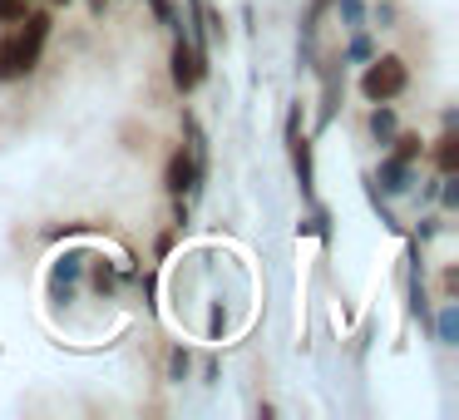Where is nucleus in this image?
<instances>
[{
    "label": "nucleus",
    "instance_id": "obj_1",
    "mask_svg": "<svg viewBox=\"0 0 459 420\" xmlns=\"http://www.w3.org/2000/svg\"><path fill=\"white\" fill-rule=\"evenodd\" d=\"M410 84V70L400 55H370L366 60V74H360V94H366L370 104H390L400 100Z\"/></svg>",
    "mask_w": 459,
    "mask_h": 420
},
{
    "label": "nucleus",
    "instance_id": "obj_2",
    "mask_svg": "<svg viewBox=\"0 0 459 420\" xmlns=\"http://www.w3.org/2000/svg\"><path fill=\"white\" fill-rule=\"evenodd\" d=\"M169 65H173V84H178L183 94H193L203 80H208V55H203V50H193V45H188V35H183V31H178V40H173Z\"/></svg>",
    "mask_w": 459,
    "mask_h": 420
},
{
    "label": "nucleus",
    "instance_id": "obj_3",
    "mask_svg": "<svg viewBox=\"0 0 459 420\" xmlns=\"http://www.w3.org/2000/svg\"><path fill=\"white\" fill-rule=\"evenodd\" d=\"M287 144H291V169H297L301 198L316 203V169H311V139L301 134V109H291V119H287Z\"/></svg>",
    "mask_w": 459,
    "mask_h": 420
},
{
    "label": "nucleus",
    "instance_id": "obj_4",
    "mask_svg": "<svg viewBox=\"0 0 459 420\" xmlns=\"http://www.w3.org/2000/svg\"><path fill=\"white\" fill-rule=\"evenodd\" d=\"M203 179H208V173H203L198 163H193V153H188V149H173V153H169V169H163V188H169L173 198H198V193H203Z\"/></svg>",
    "mask_w": 459,
    "mask_h": 420
},
{
    "label": "nucleus",
    "instance_id": "obj_5",
    "mask_svg": "<svg viewBox=\"0 0 459 420\" xmlns=\"http://www.w3.org/2000/svg\"><path fill=\"white\" fill-rule=\"evenodd\" d=\"M40 65V50L35 45H25L21 35H0V80H25V74Z\"/></svg>",
    "mask_w": 459,
    "mask_h": 420
},
{
    "label": "nucleus",
    "instance_id": "obj_6",
    "mask_svg": "<svg viewBox=\"0 0 459 420\" xmlns=\"http://www.w3.org/2000/svg\"><path fill=\"white\" fill-rule=\"evenodd\" d=\"M376 183H380L385 193H410V188H415V163L385 153V159H380V169H376Z\"/></svg>",
    "mask_w": 459,
    "mask_h": 420
},
{
    "label": "nucleus",
    "instance_id": "obj_7",
    "mask_svg": "<svg viewBox=\"0 0 459 420\" xmlns=\"http://www.w3.org/2000/svg\"><path fill=\"white\" fill-rule=\"evenodd\" d=\"M25 31H15L25 45H35V50H45V40H50V11H25L21 15Z\"/></svg>",
    "mask_w": 459,
    "mask_h": 420
},
{
    "label": "nucleus",
    "instance_id": "obj_8",
    "mask_svg": "<svg viewBox=\"0 0 459 420\" xmlns=\"http://www.w3.org/2000/svg\"><path fill=\"white\" fill-rule=\"evenodd\" d=\"M435 169L439 173H459V134L455 129H445L435 139Z\"/></svg>",
    "mask_w": 459,
    "mask_h": 420
},
{
    "label": "nucleus",
    "instance_id": "obj_9",
    "mask_svg": "<svg viewBox=\"0 0 459 420\" xmlns=\"http://www.w3.org/2000/svg\"><path fill=\"white\" fill-rule=\"evenodd\" d=\"M435 337H439V346H459V307H455V302H445V307H439Z\"/></svg>",
    "mask_w": 459,
    "mask_h": 420
},
{
    "label": "nucleus",
    "instance_id": "obj_10",
    "mask_svg": "<svg viewBox=\"0 0 459 420\" xmlns=\"http://www.w3.org/2000/svg\"><path fill=\"white\" fill-rule=\"evenodd\" d=\"M395 129H400V124H395V109H390V104H376V109H370V139H376V144H390V139H395Z\"/></svg>",
    "mask_w": 459,
    "mask_h": 420
},
{
    "label": "nucleus",
    "instance_id": "obj_11",
    "mask_svg": "<svg viewBox=\"0 0 459 420\" xmlns=\"http://www.w3.org/2000/svg\"><path fill=\"white\" fill-rule=\"evenodd\" d=\"M390 153H395V159H405V163H420V153H425V139H420V134H400V129H395V139H390Z\"/></svg>",
    "mask_w": 459,
    "mask_h": 420
},
{
    "label": "nucleus",
    "instance_id": "obj_12",
    "mask_svg": "<svg viewBox=\"0 0 459 420\" xmlns=\"http://www.w3.org/2000/svg\"><path fill=\"white\" fill-rule=\"evenodd\" d=\"M370 55H376L370 35H366V31H351V45H346V55H341V65H366Z\"/></svg>",
    "mask_w": 459,
    "mask_h": 420
},
{
    "label": "nucleus",
    "instance_id": "obj_13",
    "mask_svg": "<svg viewBox=\"0 0 459 420\" xmlns=\"http://www.w3.org/2000/svg\"><path fill=\"white\" fill-rule=\"evenodd\" d=\"M336 5V15L346 21V31H366V5L360 0H331Z\"/></svg>",
    "mask_w": 459,
    "mask_h": 420
},
{
    "label": "nucleus",
    "instance_id": "obj_14",
    "mask_svg": "<svg viewBox=\"0 0 459 420\" xmlns=\"http://www.w3.org/2000/svg\"><path fill=\"white\" fill-rule=\"evenodd\" d=\"M84 262H90L84 252H65V262L55 267V282H74V277H80V267H84Z\"/></svg>",
    "mask_w": 459,
    "mask_h": 420
},
{
    "label": "nucleus",
    "instance_id": "obj_15",
    "mask_svg": "<svg viewBox=\"0 0 459 420\" xmlns=\"http://www.w3.org/2000/svg\"><path fill=\"white\" fill-rule=\"evenodd\" d=\"M149 11H153V21H159V25L183 31V25H178V11H173V0H149Z\"/></svg>",
    "mask_w": 459,
    "mask_h": 420
},
{
    "label": "nucleus",
    "instance_id": "obj_16",
    "mask_svg": "<svg viewBox=\"0 0 459 420\" xmlns=\"http://www.w3.org/2000/svg\"><path fill=\"white\" fill-rule=\"evenodd\" d=\"M25 11H30V0H0V25H21Z\"/></svg>",
    "mask_w": 459,
    "mask_h": 420
},
{
    "label": "nucleus",
    "instance_id": "obj_17",
    "mask_svg": "<svg viewBox=\"0 0 459 420\" xmlns=\"http://www.w3.org/2000/svg\"><path fill=\"white\" fill-rule=\"evenodd\" d=\"M188 366H193L188 346H173V356H169V376H173V381H183V376H188Z\"/></svg>",
    "mask_w": 459,
    "mask_h": 420
},
{
    "label": "nucleus",
    "instance_id": "obj_18",
    "mask_svg": "<svg viewBox=\"0 0 459 420\" xmlns=\"http://www.w3.org/2000/svg\"><path fill=\"white\" fill-rule=\"evenodd\" d=\"M94 292H114V267L104 258H94Z\"/></svg>",
    "mask_w": 459,
    "mask_h": 420
},
{
    "label": "nucleus",
    "instance_id": "obj_19",
    "mask_svg": "<svg viewBox=\"0 0 459 420\" xmlns=\"http://www.w3.org/2000/svg\"><path fill=\"white\" fill-rule=\"evenodd\" d=\"M455 292H459V267H449L445 272V297H455Z\"/></svg>",
    "mask_w": 459,
    "mask_h": 420
},
{
    "label": "nucleus",
    "instance_id": "obj_20",
    "mask_svg": "<svg viewBox=\"0 0 459 420\" xmlns=\"http://www.w3.org/2000/svg\"><path fill=\"white\" fill-rule=\"evenodd\" d=\"M55 5H70V0H55Z\"/></svg>",
    "mask_w": 459,
    "mask_h": 420
}]
</instances>
